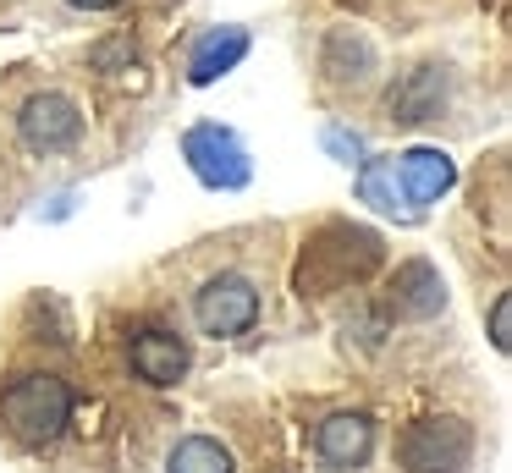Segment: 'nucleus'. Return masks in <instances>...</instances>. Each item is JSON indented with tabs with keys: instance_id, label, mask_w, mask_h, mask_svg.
I'll list each match as a JSON object with an SVG mask.
<instances>
[{
	"instance_id": "18",
	"label": "nucleus",
	"mask_w": 512,
	"mask_h": 473,
	"mask_svg": "<svg viewBox=\"0 0 512 473\" xmlns=\"http://www.w3.org/2000/svg\"><path fill=\"white\" fill-rule=\"evenodd\" d=\"M94 66H111V61H138V50H133V39H116V44H100V50L89 55Z\"/></svg>"
},
{
	"instance_id": "19",
	"label": "nucleus",
	"mask_w": 512,
	"mask_h": 473,
	"mask_svg": "<svg viewBox=\"0 0 512 473\" xmlns=\"http://www.w3.org/2000/svg\"><path fill=\"white\" fill-rule=\"evenodd\" d=\"M67 6H78V11H116L122 0H67Z\"/></svg>"
},
{
	"instance_id": "3",
	"label": "nucleus",
	"mask_w": 512,
	"mask_h": 473,
	"mask_svg": "<svg viewBox=\"0 0 512 473\" xmlns=\"http://www.w3.org/2000/svg\"><path fill=\"white\" fill-rule=\"evenodd\" d=\"M474 457V429L463 418H419L397 440L402 473H463Z\"/></svg>"
},
{
	"instance_id": "7",
	"label": "nucleus",
	"mask_w": 512,
	"mask_h": 473,
	"mask_svg": "<svg viewBox=\"0 0 512 473\" xmlns=\"http://www.w3.org/2000/svg\"><path fill=\"white\" fill-rule=\"evenodd\" d=\"M127 363H133V374H138L144 385L166 391V385H177L182 374H188L193 352H188V341H182L177 330L144 325V330H133V336H127Z\"/></svg>"
},
{
	"instance_id": "12",
	"label": "nucleus",
	"mask_w": 512,
	"mask_h": 473,
	"mask_svg": "<svg viewBox=\"0 0 512 473\" xmlns=\"http://www.w3.org/2000/svg\"><path fill=\"white\" fill-rule=\"evenodd\" d=\"M243 55H248V33L243 28H210L199 39V50H193V61H188V83L210 88L215 77H226Z\"/></svg>"
},
{
	"instance_id": "17",
	"label": "nucleus",
	"mask_w": 512,
	"mask_h": 473,
	"mask_svg": "<svg viewBox=\"0 0 512 473\" xmlns=\"http://www.w3.org/2000/svg\"><path fill=\"white\" fill-rule=\"evenodd\" d=\"M325 149H331L342 165H358V154H364V143H358L353 132H342V127H325Z\"/></svg>"
},
{
	"instance_id": "10",
	"label": "nucleus",
	"mask_w": 512,
	"mask_h": 473,
	"mask_svg": "<svg viewBox=\"0 0 512 473\" xmlns=\"http://www.w3.org/2000/svg\"><path fill=\"white\" fill-rule=\"evenodd\" d=\"M441 105H446V72L441 66H413V72H402L386 94L391 121H402V127L441 116Z\"/></svg>"
},
{
	"instance_id": "16",
	"label": "nucleus",
	"mask_w": 512,
	"mask_h": 473,
	"mask_svg": "<svg viewBox=\"0 0 512 473\" xmlns=\"http://www.w3.org/2000/svg\"><path fill=\"white\" fill-rule=\"evenodd\" d=\"M490 347L512 352V292H501L496 303H490Z\"/></svg>"
},
{
	"instance_id": "6",
	"label": "nucleus",
	"mask_w": 512,
	"mask_h": 473,
	"mask_svg": "<svg viewBox=\"0 0 512 473\" xmlns=\"http://www.w3.org/2000/svg\"><path fill=\"white\" fill-rule=\"evenodd\" d=\"M17 138H23V149H34V154H61V149H72V143L83 138V110H78V99L56 94V88H45V94H28L23 105H17Z\"/></svg>"
},
{
	"instance_id": "13",
	"label": "nucleus",
	"mask_w": 512,
	"mask_h": 473,
	"mask_svg": "<svg viewBox=\"0 0 512 473\" xmlns=\"http://www.w3.org/2000/svg\"><path fill=\"white\" fill-rule=\"evenodd\" d=\"M320 66H325L331 83H364V77L375 72V50H369L364 33L336 28L331 39H325V50H320Z\"/></svg>"
},
{
	"instance_id": "9",
	"label": "nucleus",
	"mask_w": 512,
	"mask_h": 473,
	"mask_svg": "<svg viewBox=\"0 0 512 473\" xmlns=\"http://www.w3.org/2000/svg\"><path fill=\"white\" fill-rule=\"evenodd\" d=\"M314 451L325 468H358L375 451V418L369 413H331L314 429Z\"/></svg>"
},
{
	"instance_id": "5",
	"label": "nucleus",
	"mask_w": 512,
	"mask_h": 473,
	"mask_svg": "<svg viewBox=\"0 0 512 473\" xmlns=\"http://www.w3.org/2000/svg\"><path fill=\"white\" fill-rule=\"evenodd\" d=\"M193 319H199L204 336L215 341H232V336H248L259 325V292L248 275L237 270H221L193 292Z\"/></svg>"
},
{
	"instance_id": "11",
	"label": "nucleus",
	"mask_w": 512,
	"mask_h": 473,
	"mask_svg": "<svg viewBox=\"0 0 512 473\" xmlns=\"http://www.w3.org/2000/svg\"><path fill=\"white\" fill-rule=\"evenodd\" d=\"M391 165H397L402 198H408L413 209L435 204V198L452 193V182H457V165H452V154H446V149H408V154H397Z\"/></svg>"
},
{
	"instance_id": "2",
	"label": "nucleus",
	"mask_w": 512,
	"mask_h": 473,
	"mask_svg": "<svg viewBox=\"0 0 512 473\" xmlns=\"http://www.w3.org/2000/svg\"><path fill=\"white\" fill-rule=\"evenodd\" d=\"M375 264H380V237H375L369 226H325L320 237L303 248L298 292H303V297L342 292V286L364 281Z\"/></svg>"
},
{
	"instance_id": "14",
	"label": "nucleus",
	"mask_w": 512,
	"mask_h": 473,
	"mask_svg": "<svg viewBox=\"0 0 512 473\" xmlns=\"http://www.w3.org/2000/svg\"><path fill=\"white\" fill-rule=\"evenodd\" d=\"M358 198L375 204L380 215H402V220L419 215V209L402 198V182H397V165L391 160H358Z\"/></svg>"
},
{
	"instance_id": "4",
	"label": "nucleus",
	"mask_w": 512,
	"mask_h": 473,
	"mask_svg": "<svg viewBox=\"0 0 512 473\" xmlns=\"http://www.w3.org/2000/svg\"><path fill=\"white\" fill-rule=\"evenodd\" d=\"M182 160H188L193 176H199L204 187H215V193H237V187H248V176H254V160H248L243 138H237L232 127H221V121H199V127L182 132Z\"/></svg>"
},
{
	"instance_id": "15",
	"label": "nucleus",
	"mask_w": 512,
	"mask_h": 473,
	"mask_svg": "<svg viewBox=\"0 0 512 473\" xmlns=\"http://www.w3.org/2000/svg\"><path fill=\"white\" fill-rule=\"evenodd\" d=\"M166 473H237V462H232V451H226L221 440L188 435V440H177V446H171Z\"/></svg>"
},
{
	"instance_id": "8",
	"label": "nucleus",
	"mask_w": 512,
	"mask_h": 473,
	"mask_svg": "<svg viewBox=\"0 0 512 473\" xmlns=\"http://www.w3.org/2000/svg\"><path fill=\"white\" fill-rule=\"evenodd\" d=\"M386 308L397 319H435L446 308V286H441V270L430 259H402L397 275H391V297Z\"/></svg>"
},
{
	"instance_id": "1",
	"label": "nucleus",
	"mask_w": 512,
	"mask_h": 473,
	"mask_svg": "<svg viewBox=\"0 0 512 473\" xmlns=\"http://www.w3.org/2000/svg\"><path fill=\"white\" fill-rule=\"evenodd\" d=\"M0 424L23 446H56L72 424V385L61 374H12L0 385Z\"/></svg>"
}]
</instances>
